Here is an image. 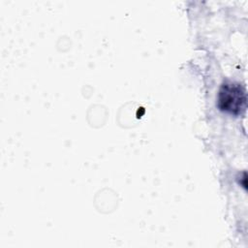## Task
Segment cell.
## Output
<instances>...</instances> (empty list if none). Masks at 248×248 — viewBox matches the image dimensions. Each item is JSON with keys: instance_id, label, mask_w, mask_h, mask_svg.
<instances>
[{"instance_id": "obj_1", "label": "cell", "mask_w": 248, "mask_h": 248, "mask_svg": "<svg viewBox=\"0 0 248 248\" xmlns=\"http://www.w3.org/2000/svg\"><path fill=\"white\" fill-rule=\"evenodd\" d=\"M247 97L243 86L235 82L224 83L218 94V108L231 114H241L246 108Z\"/></svg>"}]
</instances>
